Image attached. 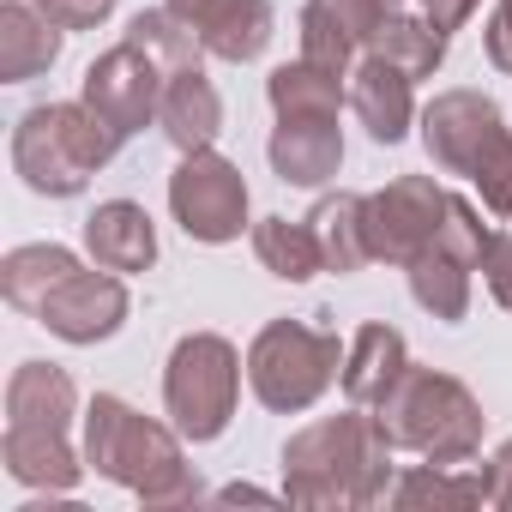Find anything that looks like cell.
<instances>
[{
	"instance_id": "obj_10",
	"label": "cell",
	"mask_w": 512,
	"mask_h": 512,
	"mask_svg": "<svg viewBox=\"0 0 512 512\" xmlns=\"http://www.w3.org/2000/svg\"><path fill=\"white\" fill-rule=\"evenodd\" d=\"M169 211L187 229V241H205V247L241 241V229H253L247 223V181L217 145L181 151V163L169 175Z\"/></svg>"
},
{
	"instance_id": "obj_29",
	"label": "cell",
	"mask_w": 512,
	"mask_h": 512,
	"mask_svg": "<svg viewBox=\"0 0 512 512\" xmlns=\"http://www.w3.org/2000/svg\"><path fill=\"white\" fill-rule=\"evenodd\" d=\"M476 272H482V284H488L494 308H512V229H488Z\"/></svg>"
},
{
	"instance_id": "obj_33",
	"label": "cell",
	"mask_w": 512,
	"mask_h": 512,
	"mask_svg": "<svg viewBox=\"0 0 512 512\" xmlns=\"http://www.w3.org/2000/svg\"><path fill=\"white\" fill-rule=\"evenodd\" d=\"M416 7H422V19H428L440 37H452V31L470 25V13L482 7V0H416Z\"/></svg>"
},
{
	"instance_id": "obj_14",
	"label": "cell",
	"mask_w": 512,
	"mask_h": 512,
	"mask_svg": "<svg viewBox=\"0 0 512 512\" xmlns=\"http://www.w3.org/2000/svg\"><path fill=\"white\" fill-rule=\"evenodd\" d=\"M163 7L205 43V55L247 67L260 61L278 37V7L272 0H163Z\"/></svg>"
},
{
	"instance_id": "obj_6",
	"label": "cell",
	"mask_w": 512,
	"mask_h": 512,
	"mask_svg": "<svg viewBox=\"0 0 512 512\" xmlns=\"http://www.w3.org/2000/svg\"><path fill=\"white\" fill-rule=\"evenodd\" d=\"M374 416L398 452H416L428 464H470L482 452V422H488L476 392L458 374H440L422 362L398 374V386L374 404Z\"/></svg>"
},
{
	"instance_id": "obj_25",
	"label": "cell",
	"mask_w": 512,
	"mask_h": 512,
	"mask_svg": "<svg viewBox=\"0 0 512 512\" xmlns=\"http://www.w3.org/2000/svg\"><path fill=\"white\" fill-rule=\"evenodd\" d=\"M446 43H452V37H440L422 13H392V19L374 31V43H368L362 55H386V61L404 67L410 79H434V73L446 67Z\"/></svg>"
},
{
	"instance_id": "obj_11",
	"label": "cell",
	"mask_w": 512,
	"mask_h": 512,
	"mask_svg": "<svg viewBox=\"0 0 512 512\" xmlns=\"http://www.w3.org/2000/svg\"><path fill=\"white\" fill-rule=\"evenodd\" d=\"M163 85H169V67L151 55V49H139L133 37H121L115 49H103L91 67H85V79H79V97L109 121V133L127 145L133 133H145V127H157V109H163Z\"/></svg>"
},
{
	"instance_id": "obj_21",
	"label": "cell",
	"mask_w": 512,
	"mask_h": 512,
	"mask_svg": "<svg viewBox=\"0 0 512 512\" xmlns=\"http://www.w3.org/2000/svg\"><path fill=\"white\" fill-rule=\"evenodd\" d=\"M61 43H67V31L37 0H7V7H0V79L7 85H25V79L49 73L61 61Z\"/></svg>"
},
{
	"instance_id": "obj_17",
	"label": "cell",
	"mask_w": 512,
	"mask_h": 512,
	"mask_svg": "<svg viewBox=\"0 0 512 512\" xmlns=\"http://www.w3.org/2000/svg\"><path fill=\"white\" fill-rule=\"evenodd\" d=\"M272 175L290 187H326L344 169V127L338 115H278L266 139Z\"/></svg>"
},
{
	"instance_id": "obj_22",
	"label": "cell",
	"mask_w": 512,
	"mask_h": 512,
	"mask_svg": "<svg viewBox=\"0 0 512 512\" xmlns=\"http://www.w3.org/2000/svg\"><path fill=\"white\" fill-rule=\"evenodd\" d=\"M266 97H272V115H344L350 109V73H332V67L296 55V61L272 67Z\"/></svg>"
},
{
	"instance_id": "obj_1",
	"label": "cell",
	"mask_w": 512,
	"mask_h": 512,
	"mask_svg": "<svg viewBox=\"0 0 512 512\" xmlns=\"http://www.w3.org/2000/svg\"><path fill=\"white\" fill-rule=\"evenodd\" d=\"M0 296L19 314H31L37 326H49L61 344H103L127 326L133 296L121 284V272L109 266H85L73 247L61 241H25L0 260Z\"/></svg>"
},
{
	"instance_id": "obj_18",
	"label": "cell",
	"mask_w": 512,
	"mask_h": 512,
	"mask_svg": "<svg viewBox=\"0 0 512 512\" xmlns=\"http://www.w3.org/2000/svg\"><path fill=\"white\" fill-rule=\"evenodd\" d=\"M85 253L109 272H151L157 266V223L139 199H103L85 217Z\"/></svg>"
},
{
	"instance_id": "obj_23",
	"label": "cell",
	"mask_w": 512,
	"mask_h": 512,
	"mask_svg": "<svg viewBox=\"0 0 512 512\" xmlns=\"http://www.w3.org/2000/svg\"><path fill=\"white\" fill-rule=\"evenodd\" d=\"M362 205H368V193H326L308 211V223L320 235V253H326V272H338V278H350V272H362L374 260V253H368V217H362Z\"/></svg>"
},
{
	"instance_id": "obj_4",
	"label": "cell",
	"mask_w": 512,
	"mask_h": 512,
	"mask_svg": "<svg viewBox=\"0 0 512 512\" xmlns=\"http://www.w3.org/2000/svg\"><path fill=\"white\" fill-rule=\"evenodd\" d=\"M73 416H79V386L55 362H19L7 380V434H0V464L25 488L73 494L79 476L91 470L85 452L73 446Z\"/></svg>"
},
{
	"instance_id": "obj_26",
	"label": "cell",
	"mask_w": 512,
	"mask_h": 512,
	"mask_svg": "<svg viewBox=\"0 0 512 512\" xmlns=\"http://www.w3.org/2000/svg\"><path fill=\"white\" fill-rule=\"evenodd\" d=\"M386 500L404 506V512H422V506H482L488 488H482V476H458V464H416V470H404L392 482Z\"/></svg>"
},
{
	"instance_id": "obj_28",
	"label": "cell",
	"mask_w": 512,
	"mask_h": 512,
	"mask_svg": "<svg viewBox=\"0 0 512 512\" xmlns=\"http://www.w3.org/2000/svg\"><path fill=\"white\" fill-rule=\"evenodd\" d=\"M470 187L482 193V205L500 217V223H512V133L476 163V175H470Z\"/></svg>"
},
{
	"instance_id": "obj_13",
	"label": "cell",
	"mask_w": 512,
	"mask_h": 512,
	"mask_svg": "<svg viewBox=\"0 0 512 512\" xmlns=\"http://www.w3.org/2000/svg\"><path fill=\"white\" fill-rule=\"evenodd\" d=\"M512 127H506V115H500V103L488 97V91H470V85H458V91H440L428 109H422V151L434 157V169H446V175H476V163L506 139Z\"/></svg>"
},
{
	"instance_id": "obj_7",
	"label": "cell",
	"mask_w": 512,
	"mask_h": 512,
	"mask_svg": "<svg viewBox=\"0 0 512 512\" xmlns=\"http://www.w3.org/2000/svg\"><path fill=\"white\" fill-rule=\"evenodd\" d=\"M344 338L308 320H272L247 344V386L272 416H302L314 410L332 380L344 374Z\"/></svg>"
},
{
	"instance_id": "obj_5",
	"label": "cell",
	"mask_w": 512,
	"mask_h": 512,
	"mask_svg": "<svg viewBox=\"0 0 512 512\" xmlns=\"http://www.w3.org/2000/svg\"><path fill=\"white\" fill-rule=\"evenodd\" d=\"M121 139L109 121L79 97V103H31L13 127V169L31 193L43 199H79L97 169H109Z\"/></svg>"
},
{
	"instance_id": "obj_27",
	"label": "cell",
	"mask_w": 512,
	"mask_h": 512,
	"mask_svg": "<svg viewBox=\"0 0 512 512\" xmlns=\"http://www.w3.org/2000/svg\"><path fill=\"white\" fill-rule=\"evenodd\" d=\"M127 37H133L139 49H151L169 73H181V67H205V43H199V37H193L169 7H145V13H133Z\"/></svg>"
},
{
	"instance_id": "obj_19",
	"label": "cell",
	"mask_w": 512,
	"mask_h": 512,
	"mask_svg": "<svg viewBox=\"0 0 512 512\" xmlns=\"http://www.w3.org/2000/svg\"><path fill=\"white\" fill-rule=\"evenodd\" d=\"M157 127H163V139H169L175 151H211V145H217V133H223V97H217V85L205 79V67L169 73Z\"/></svg>"
},
{
	"instance_id": "obj_15",
	"label": "cell",
	"mask_w": 512,
	"mask_h": 512,
	"mask_svg": "<svg viewBox=\"0 0 512 512\" xmlns=\"http://www.w3.org/2000/svg\"><path fill=\"white\" fill-rule=\"evenodd\" d=\"M392 13H404V0H308L302 25H296L302 31V55L332 67V73H350Z\"/></svg>"
},
{
	"instance_id": "obj_8",
	"label": "cell",
	"mask_w": 512,
	"mask_h": 512,
	"mask_svg": "<svg viewBox=\"0 0 512 512\" xmlns=\"http://www.w3.org/2000/svg\"><path fill=\"white\" fill-rule=\"evenodd\" d=\"M241 404V350L223 338V332H187L175 350H169V368H163V410L169 422L205 446L229 428Z\"/></svg>"
},
{
	"instance_id": "obj_24",
	"label": "cell",
	"mask_w": 512,
	"mask_h": 512,
	"mask_svg": "<svg viewBox=\"0 0 512 512\" xmlns=\"http://www.w3.org/2000/svg\"><path fill=\"white\" fill-rule=\"evenodd\" d=\"M253 260L284 284H308L326 272V253L308 217H260L253 223Z\"/></svg>"
},
{
	"instance_id": "obj_16",
	"label": "cell",
	"mask_w": 512,
	"mask_h": 512,
	"mask_svg": "<svg viewBox=\"0 0 512 512\" xmlns=\"http://www.w3.org/2000/svg\"><path fill=\"white\" fill-rule=\"evenodd\" d=\"M350 115L362 121V133L374 145H404L416 115V79L404 67H392L386 55H362L350 67Z\"/></svg>"
},
{
	"instance_id": "obj_30",
	"label": "cell",
	"mask_w": 512,
	"mask_h": 512,
	"mask_svg": "<svg viewBox=\"0 0 512 512\" xmlns=\"http://www.w3.org/2000/svg\"><path fill=\"white\" fill-rule=\"evenodd\" d=\"M37 7H43L61 31H97V25L121 7V0H37Z\"/></svg>"
},
{
	"instance_id": "obj_12",
	"label": "cell",
	"mask_w": 512,
	"mask_h": 512,
	"mask_svg": "<svg viewBox=\"0 0 512 512\" xmlns=\"http://www.w3.org/2000/svg\"><path fill=\"white\" fill-rule=\"evenodd\" d=\"M362 217H368V253H374V260L410 266L422 247L440 241V229L452 217V193L434 175H398L380 193H368Z\"/></svg>"
},
{
	"instance_id": "obj_2",
	"label": "cell",
	"mask_w": 512,
	"mask_h": 512,
	"mask_svg": "<svg viewBox=\"0 0 512 512\" xmlns=\"http://www.w3.org/2000/svg\"><path fill=\"white\" fill-rule=\"evenodd\" d=\"M392 440L374 410L350 404L344 416H320L284 440V500L314 512H362L380 506L398 482Z\"/></svg>"
},
{
	"instance_id": "obj_31",
	"label": "cell",
	"mask_w": 512,
	"mask_h": 512,
	"mask_svg": "<svg viewBox=\"0 0 512 512\" xmlns=\"http://www.w3.org/2000/svg\"><path fill=\"white\" fill-rule=\"evenodd\" d=\"M482 488H488V506L512 512V434L482 458Z\"/></svg>"
},
{
	"instance_id": "obj_3",
	"label": "cell",
	"mask_w": 512,
	"mask_h": 512,
	"mask_svg": "<svg viewBox=\"0 0 512 512\" xmlns=\"http://www.w3.org/2000/svg\"><path fill=\"white\" fill-rule=\"evenodd\" d=\"M181 440H187L181 428L151 422L145 410H133L115 392H97L85 404V464L103 482L139 494L145 506H193V500H205L199 470L187 464Z\"/></svg>"
},
{
	"instance_id": "obj_20",
	"label": "cell",
	"mask_w": 512,
	"mask_h": 512,
	"mask_svg": "<svg viewBox=\"0 0 512 512\" xmlns=\"http://www.w3.org/2000/svg\"><path fill=\"white\" fill-rule=\"evenodd\" d=\"M404 368H410V344H404V332L386 326V320H368V326L350 338V350H344V374H338V386H344L350 404L374 410V404L398 386Z\"/></svg>"
},
{
	"instance_id": "obj_9",
	"label": "cell",
	"mask_w": 512,
	"mask_h": 512,
	"mask_svg": "<svg viewBox=\"0 0 512 512\" xmlns=\"http://www.w3.org/2000/svg\"><path fill=\"white\" fill-rule=\"evenodd\" d=\"M482 241H488L482 211L452 193V217H446L440 241L422 247L416 260L404 266L410 302H416L422 314H434L440 326H458V320L470 314V278H476V260H482Z\"/></svg>"
},
{
	"instance_id": "obj_32",
	"label": "cell",
	"mask_w": 512,
	"mask_h": 512,
	"mask_svg": "<svg viewBox=\"0 0 512 512\" xmlns=\"http://www.w3.org/2000/svg\"><path fill=\"white\" fill-rule=\"evenodd\" d=\"M482 49L500 73H512V0H494V13L482 25Z\"/></svg>"
}]
</instances>
